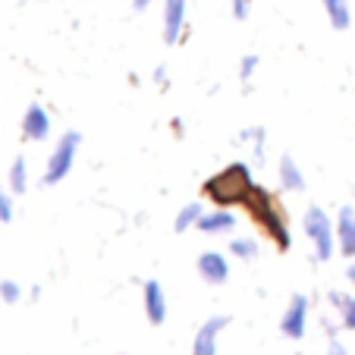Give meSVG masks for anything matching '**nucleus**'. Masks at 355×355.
I'll use <instances>...</instances> for the list:
<instances>
[{"instance_id": "nucleus-13", "label": "nucleus", "mask_w": 355, "mask_h": 355, "mask_svg": "<svg viewBox=\"0 0 355 355\" xmlns=\"http://www.w3.org/2000/svg\"><path fill=\"white\" fill-rule=\"evenodd\" d=\"M277 173H280V186L286 189V192H302V189H305V173H302V167L289 155L280 157V167H277Z\"/></svg>"}, {"instance_id": "nucleus-19", "label": "nucleus", "mask_w": 355, "mask_h": 355, "mask_svg": "<svg viewBox=\"0 0 355 355\" xmlns=\"http://www.w3.org/2000/svg\"><path fill=\"white\" fill-rule=\"evenodd\" d=\"M255 69H258V57H255V54L242 57V63H239V79H242V85H248V82H252Z\"/></svg>"}, {"instance_id": "nucleus-22", "label": "nucleus", "mask_w": 355, "mask_h": 355, "mask_svg": "<svg viewBox=\"0 0 355 355\" xmlns=\"http://www.w3.org/2000/svg\"><path fill=\"white\" fill-rule=\"evenodd\" d=\"M248 10H252V0H233V16L236 19H248Z\"/></svg>"}, {"instance_id": "nucleus-6", "label": "nucleus", "mask_w": 355, "mask_h": 355, "mask_svg": "<svg viewBox=\"0 0 355 355\" xmlns=\"http://www.w3.org/2000/svg\"><path fill=\"white\" fill-rule=\"evenodd\" d=\"M230 324V318L223 315H214L208 318V321L198 327V334H195V343H192V355H217V336H220V330Z\"/></svg>"}, {"instance_id": "nucleus-17", "label": "nucleus", "mask_w": 355, "mask_h": 355, "mask_svg": "<svg viewBox=\"0 0 355 355\" xmlns=\"http://www.w3.org/2000/svg\"><path fill=\"white\" fill-rule=\"evenodd\" d=\"M230 255L242 258V261H248V258L258 255V242L252 239V236H236L233 242H230Z\"/></svg>"}, {"instance_id": "nucleus-23", "label": "nucleus", "mask_w": 355, "mask_h": 355, "mask_svg": "<svg viewBox=\"0 0 355 355\" xmlns=\"http://www.w3.org/2000/svg\"><path fill=\"white\" fill-rule=\"evenodd\" d=\"M327 355H349V352H346V346H343L340 340H330L327 343Z\"/></svg>"}, {"instance_id": "nucleus-5", "label": "nucleus", "mask_w": 355, "mask_h": 355, "mask_svg": "<svg viewBox=\"0 0 355 355\" xmlns=\"http://www.w3.org/2000/svg\"><path fill=\"white\" fill-rule=\"evenodd\" d=\"M305 327H309V295L295 293L293 299H289L283 318H280V330H283V336H289V340H302V336H305Z\"/></svg>"}, {"instance_id": "nucleus-2", "label": "nucleus", "mask_w": 355, "mask_h": 355, "mask_svg": "<svg viewBox=\"0 0 355 355\" xmlns=\"http://www.w3.org/2000/svg\"><path fill=\"white\" fill-rule=\"evenodd\" d=\"M252 170H248V164L236 161V164H227L223 170H217L211 180H205V186H201V195L211 201V205H217V208H233V205H242L245 201V195L252 192Z\"/></svg>"}, {"instance_id": "nucleus-9", "label": "nucleus", "mask_w": 355, "mask_h": 355, "mask_svg": "<svg viewBox=\"0 0 355 355\" xmlns=\"http://www.w3.org/2000/svg\"><path fill=\"white\" fill-rule=\"evenodd\" d=\"M145 293V318L151 324H164L167 321V295H164V286L157 280H145L141 286Z\"/></svg>"}, {"instance_id": "nucleus-21", "label": "nucleus", "mask_w": 355, "mask_h": 355, "mask_svg": "<svg viewBox=\"0 0 355 355\" xmlns=\"http://www.w3.org/2000/svg\"><path fill=\"white\" fill-rule=\"evenodd\" d=\"M13 220V198H10L7 189H0V223Z\"/></svg>"}, {"instance_id": "nucleus-16", "label": "nucleus", "mask_w": 355, "mask_h": 355, "mask_svg": "<svg viewBox=\"0 0 355 355\" xmlns=\"http://www.w3.org/2000/svg\"><path fill=\"white\" fill-rule=\"evenodd\" d=\"M201 214H205V208H201L198 201H192V205H186V208H182L180 214H176V220H173V230H176V233H182V230L195 227Z\"/></svg>"}, {"instance_id": "nucleus-4", "label": "nucleus", "mask_w": 355, "mask_h": 355, "mask_svg": "<svg viewBox=\"0 0 355 355\" xmlns=\"http://www.w3.org/2000/svg\"><path fill=\"white\" fill-rule=\"evenodd\" d=\"M82 145V135L79 132H63L60 141L54 145L51 157H47V167H44V186H57L60 180H67L69 170L76 164V151Z\"/></svg>"}, {"instance_id": "nucleus-11", "label": "nucleus", "mask_w": 355, "mask_h": 355, "mask_svg": "<svg viewBox=\"0 0 355 355\" xmlns=\"http://www.w3.org/2000/svg\"><path fill=\"white\" fill-rule=\"evenodd\" d=\"M336 252L355 258V208H343L336 217Z\"/></svg>"}, {"instance_id": "nucleus-15", "label": "nucleus", "mask_w": 355, "mask_h": 355, "mask_svg": "<svg viewBox=\"0 0 355 355\" xmlns=\"http://www.w3.org/2000/svg\"><path fill=\"white\" fill-rule=\"evenodd\" d=\"M28 189V167H26V157H16L10 164V192L22 195Z\"/></svg>"}, {"instance_id": "nucleus-14", "label": "nucleus", "mask_w": 355, "mask_h": 355, "mask_svg": "<svg viewBox=\"0 0 355 355\" xmlns=\"http://www.w3.org/2000/svg\"><path fill=\"white\" fill-rule=\"evenodd\" d=\"M321 3H324V10H327V19H330V26H334L336 32L349 28V22H352L349 0H321Z\"/></svg>"}, {"instance_id": "nucleus-26", "label": "nucleus", "mask_w": 355, "mask_h": 355, "mask_svg": "<svg viewBox=\"0 0 355 355\" xmlns=\"http://www.w3.org/2000/svg\"><path fill=\"white\" fill-rule=\"evenodd\" d=\"M148 3H151V0H132V7L139 10V13H141V10H148Z\"/></svg>"}, {"instance_id": "nucleus-7", "label": "nucleus", "mask_w": 355, "mask_h": 355, "mask_svg": "<svg viewBox=\"0 0 355 355\" xmlns=\"http://www.w3.org/2000/svg\"><path fill=\"white\" fill-rule=\"evenodd\" d=\"M198 274L205 283L220 286V283L230 280V261L220 252H205V255H198Z\"/></svg>"}, {"instance_id": "nucleus-3", "label": "nucleus", "mask_w": 355, "mask_h": 355, "mask_svg": "<svg viewBox=\"0 0 355 355\" xmlns=\"http://www.w3.org/2000/svg\"><path fill=\"white\" fill-rule=\"evenodd\" d=\"M302 230L315 242V258L318 261H330L336 252V220H330V214L321 205H311L302 217Z\"/></svg>"}, {"instance_id": "nucleus-18", "label": "nucleus", "mask_w": 355, "mask_h": 355, "mask_svg": "<svg viewBox=\"0 0 355 355\" xmlns=\"http://www.w3.org/2000/svg\"><path fill=\"white\" fill-rule=\"evenodd\" d=\"M0 299L7 302V305H16L22 299V289L16 280H0Z\"/></svg>"}, {"instance_id": "nucleus-27", "label": "nucleus", "mask_w": 355, "mask_h": 355, "mask_svg": "<svg viewBox=\"0 0 355 355\" xmlns=\"http://www.w3.org/2000/svg\"><path fill=\"white\" fill-rule=\"evenodd\" d=\"M346 277H349V280H352V286H355V261H352V264H349V270H346Z\"/></svg>"}, {"instance_id": "nucleus-20", "label": "nucleus", "mask_w": 355, "mask_h": 355, "mask_svg": "<svg viewBox=\"0 0 355 355\" xmlns=\"http://www.w3.org/2000/svg\"><path fill=\"white\" fill-rule=\"evenodd\" d=\"M340 315H343V330H355V299L352 295L346 299V305L340 309Z\"/></svg>"}, {"instance_id": "nucleus-12", "label": "nucleus", "mask_w": 355, "mask_h": 355, "mask_svg": "<svg viewBox=\"0 0 355 355\" xmlns=\"http://www.w3.org/2000/svg\"><path fill=\"white\" fill-rule=\"evenodd\" d=\"M195 227L201 230V233L208 236H217V233H230V230L236 227V217L230 208H214V211H205V214L198 217V223Z\"/></svg>"}, {"instance_id": "nucleus-10", "label": "nucleus", "mask_w": 355, "mask_h": 355, "mask_svg": "<svg viewBox=\"0 0 355 355\" xmlns=\"http://www.w3.org/2000/svg\"><path fill=\"white\" fill-rule=\"evenodd\" d=\"M22 135L28 141H44L51 135V116H47V110L41 104H32L26 110V116H22Z\"/></svg>"}, {"instance_id": "nucleus-1", "label": "nucleus", "mask_w": 355, "mask_h": 355, "mask_svg": "<svg viewBox=\"0 0 355 355\" xmlns=\"http://www.w3.org/2000/svg\"><path fill=\"white\" fill-rule=\"evenodd\" d=\"M242 208H245L248 220L255 223V227L261 230L280 252H286V248L293 245V236H289L286 220H283L280 208H277L274 195H270L264 186H252V192H248L245 201H242Z\"/></svg>"}, {"instance_id": "nucleus-25", "label": "nucleus", "mask_w": 355, "mask_h": 355, "mask_svg": "<svg viewBox=\"0 0 355 355\" xmlns=\"http://www.w3.org/2000/svg\"><path fill=\"white\" fill-rule=\"evenodd\" d=\"M155 82H157L161 88H167V69H164V67H157V69H155Z\"/></svg>"}, {"instance_id": "nucleus-24", "label": "nucleus", "mask_w": 355, "mask_h": 355, "mask_svg": "<svg viewBox=\"0 0 355 355\" xmlns=\"http://www.w3.org/2000/svg\"><path fill=\"white\" fill-rule=\"evenodd\" d=\"M346 299H349L346 293H330V302H334V309H343V305H346Z\"/></svg>"}, {"instance_id": "nucleus-8", "label": "nucleus", "mask_w": 355, "mask_h": 355, "mask_svg": "<svg viewBox=\"0 0 355 355\" xmlns=\"http://www.w3.org/2000/svg\"><path fill=\"white\" fill-rule=\"evenodd\" d=\"M186 28V0H164V41L176 44Z\"/></svg>"}]
</instances>
